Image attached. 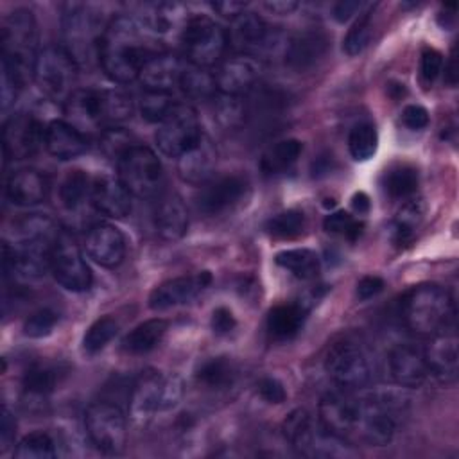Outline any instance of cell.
I'll use <instances>...</instances> for the list:
<instances>
[{
  "label": "cell",
  "mask_w": 459,
  "mask_h": 459,
  "mask_svg": "<svg viewBox=\"0 0 459 459\" xmlns=\"http://www.w3.org/2000/svg\"><path fill=\"white\" fill-rule=\"evenodd\" d=\"M317 420L348 445L382 446L394 436L396 405L385 394L355 396L351 391L337 389L321 398Z\"/></svg>",
  "instance_id": "6da1fadb"
},
{
  "label": "cell",
  "mask_w": 459,
  "mask_h": 459,
  "mask_svg": "<svg viewBox=\"0 0 459 459\" xmlns=\"http://www.w3.org/2000/svg\"><path fill=\"white\" fill-rule=\"evenodd\" d=\"M151 56L145 30L136 20L115 16L106 23L99 41L97 59L111 81L127 84L138 79L143 63Z\"/></svg>",
  "instance_id": "7a4b0ae2"
},
{
  "label": "cell",
  "mask_w": 459,
  "mask_h": 459,
  "mask_svg": "<svg viewBox=\"0 0 459 459\" xmlns=\"http://www.w3.org/2000/svg\"><path fill=\"white\" fill-rule=\"evenodd\" d=\"M402 319L405 326L420 337L454 332V298L437 283L414 285L402 298Z\"/></svg>",
  "instance_id": "3957f363"
},
{
  "label": "cell",
  "mask_w": 459,
  "mask_h": 459,
  "mask_svg": "<svg viewBox=\"0 0 459 459\" xmlns=\"http://www.w3.org/2000/svg\"><path fill=\"white\" fill-rule=\"evenodd\" d=\"M2 68L23 86L34 77L38 59V25L32 11L18 7L2 20Z\"/></svg>",
  "instance_id": "277c9868"
},
{
  "label": "cell",
  "mask_w": 459,
  "mask_h": 459,
  "mask_svg": "<svg viewBox=\"0 0 459 459\" xmlns=\"http://www.w3.org/2000/svg\"><path fill=\"white\" fill-rule=\"evenodd\" d=\"M283 437L301 455L308 457H337L348 455V443L330 434L319 420L314 421L307 409H294L281 423Z\"/></svg>",
  "instance_id": "5b68a950"
},
{
  "label": "cell",
  "mask_w": 459,
  "mask_h": 459,
  "mask_svg": "<svg viewBox=\"0 0 459 459\" xmlns=\"http://www.w3.org/2000/svg\"><path fill=\"white\" fill-rule=\"evenodd\" d=\"M65 48L77 66L88 65L99 54V41L106 29L100 25L99 13L86 4H66L61 16Z\"/></svg>",
  "instance_id": "8992f818"
},
{
  "label": "cell",
  "mask_w": 459,
  "mask_h": 459,
  "mask_svg": "<svg viewBox=\"0 0 459 459\" xmlns=\"http://www.w3.org/2000/svg\"><path fill=\"white\" fill-rule=\"evenodd\" d=\"M179 41L186 63L210 68L217 65L228 47L226 30L208 16H192L185 22Z\"/></svg>",
  "instance_id": "52a82bcc"
},
{
  "label": "cell",
  "mask_w": 459,
  "mask_h": 459,
  "mask_svg": "<svg viewBox=\"0 0 459 459\" xmlns=\"http://www.w3.org/2000/svg\"><path fill=\"white\" fill-rule=\"evenodd\" d=\"M183 396V380L174 373H161L156 369L142 371L131 389L129 402L136 414L163 412L179 403Z\"/></svg>",
  "instance_id": "ba28073f"
},
{
  "label": "cell",
  "mask_w": 459,
  "mask_h": 459,
  "mask_svg": "<svg viewBox=\"0 0 459 459\" xmlns=\"http://www.w3.org/2000/svg\"><path fill=\"white\" fill-rule=\"evenodd\" d=\"M323 366L330 380L339 389H360L371 378V369L366 353L355 341L348 337H339L328 344Z\"/></svg>",
  "instance_id": "9c48e42d"
},
{
  "label": "cell",
  "mask_w": 459,
  "mask_h": 459,
  "mask_svg": "<svg viewBox=\"0 0 459 459\" xmlns=\"http://www.w3.org/2000/svg\"><path fill=\"white\" fill-rule=\"evenodd\" d=\"M77 68V63L65 47L50 45L38 54L32 79L43 95L57 102H66L75 91Z\"/></svg>",
  "instance_id": "30bf717a"
},
{
  "label": "cell",
  "mask_w": 459,
  "mask_h": 459,
  "mask_svg": "<svg viewBox=\"0 0 459 459\" xmlns=\"http://www.w3.org/2000/svg\"><path fill=\"white\" fill-rule=\"evenodd\" d=\"M118 179L136 197H152L163 185V167L156 152L145 145L129 147L120 160Z\"/></svg>",
  "instance_id": "8fae6325"
},
{
  "label": "cell",
  "mask_w": 459,
  "mask_h": 459,
  "mask_svg": "<svg viewBox=\"0 0 459 459\" xmlns=\"http://www.w3.org/2000/svg\"><path fill=\"white\" fill-rule=\"evenodd\" d=\"M84 427L91 445L102 454H120L127 441L124 411L115 402H95L84 412Z\"/></svg>",
  "instance_id": "7c38bea8"
},
{
  "label": "cell",
  "mask_w": 459,
  "mask_h": 459,
  "mask_svg": "<svg viewBox=\"0 0 459 459\" xmlns=\"http://www.w3.org/2000/svg\"><path fill=\"white\" fill-rule=\"evenodd\" d=\"M203 136L199 117L190 104L178 102L156 131L158 149L169 158H179Z\"/></svg>",
  "instance_id": "4fadbf2b"
},
{
  "label": "cell",
  "mask_w": 459,
  "mask_h": 459,
  "mask_svg": "<svg viewBox=\"0 0 459 459\" xmlns=\"http://www.w3.org/2000/svg\"><path fill=\"white\" fill-rule=\"evenodd\" d=\"M50 269L56 281L66 290L84 292L91 285V271L84 262L81 247L66 231H61L54 242Z\"/></svg>",
  "instance_id": "5bb4252c"
},
{
  "label": "cell",
  "mask_w": 459,
  "mask_h": 459,
  "mask_svg": "<svg viewBox=\"0 0 459 459\" xmlns=\"http://www.w3.org/2000/svg\"><path fill=\"white\" fill-rule=\"evenodd\" d=\"M247 192V179L238 174L212 178L195 194V208L204 215H221L231 210Z\"/></svg>",
  "instance_id": "9a60e30c"
},
{
  "label": "cell",
  "mask_w": 459,
  "mask_h": 459,
  "mask_svg": "<svg viewBox=\"0 0 459 459\" xmlns=\"http://www.w3.org/2000/svg\"><path fill=\"white\" fill-rule=\"evenodd\" d=\"M45 142V129L41 124L27 113H16L9 117L2 131V149L7 160L30 158Z\"/></svg>",
  "instance_id": "2e32d148"
},
{
  "label": "cell",
  "mask_w": 459,
  "mask_h": 459,
  "mask_svg": "<svg viewBox=\"0 0 459 459\" xmlns=\"http://www.w3.org/2000/svg\"><path fill=\"white\" fill-rule=\"evenodd\" d=\"M258 75L260 65L256 63V59L244 54L222 61L217 72L213 74L217 91L233 97L247 95L256 86Z\"/></svg>",
  "instance_id": "e0dca14e"
},
{
  "label": "cell",
  "mask_w": 459,
  "mask_h": 459,
  "mask_svg": "<svg viewBox=\"0 0 459 459\" xmlns=\"http://www.w3.org/2000/svg\"><path fill=\"white\" fill-rule=\"evenodd\" d=\"M330 47L328 36L319 29L296 32L285 45L283 61L294 72H308L317 66Z\"/></svg>",
  "instance_id": "ac0fdd59"
},
{
  "label": "cell",
  "mask_w": 459,
  "mask_h": 459,
  "mask_svg": "<svg viewBox=\"0 0 459 459\" xmlns=\"http://www.w3.org/2000/svg\"><path fill=\"white\" fill-rule=\"evenodd\" d=\"M210 283H212V274L208 271L170 278L152 289V292L149 294V307L152 310H167V308L188 303Z\"/></svg>",
  "instance_id": "d6986e66"
},
{
  "label": "cell",
  "mask_w": 459,
  "mask_h": 459,
  "mask_svg": "<svg viewBox=\"0 0 459 459\" xmlns=\"http://www.w3.org/2000/svg\"><path fill=\"white\" fill-rule=\"evenodd\" d=\"M86 253L102 267H117L126 255V238L122 231L108 222L93 224L84 238Z\"/></svg>",
  "instance_id": "ffe728a7"
},
{
  "label": "cell",
  "mask_w": 459,
  "mask_h": 459,
  "mask_svg": "<svg viewBox=\"0 0 459 459\" xmlns=\"http://www.w3.org/2000/svg\"><path fill=\"white\" fill-rule=\"evenodd\" d=\"M429 375L437 382L448 385L457 380L459 355H457V337L454 332L439 333L430 337L429 346L423 350Z\"/></svg>",
  "instance_id": "44dd1931"
},
{
  "label": "cell",
  "mask_w": 459,
  "mask_h": 459,
  "mask_svg": "<svg viewBox=\"0 0 459 459\" xmlns=\"http://www.w3.org/2000/svg\"><path fill=\"white\" fill-rule=\"evenodd\" d=\"M387 360L393 380L402 387H420L429 377L425 353L414 344H396Z\"/></svg>",
  "instance_id": "7402d4cb"
},
{
  "label": "cell",
  "mask_w": 459,
  "mask_h": 459,
  "mask_svg": "<svg viewBox=\"0 0 459 459\" xmlns=\"http://www.w3.org/2000/svg\"><path fill=\"white\" fill-rule=\"evenodd\" d=\"M90 199L95 210L106 217L122 219L131 212V192L118 178L100 176L93 179Z\"/></svg>",
  "instance_id": "603a6c76"
},
{
  "label": "cell",
  "mask_w": 459,
  "mask_h": 459,
  "mask_svg": "<svg viewBox=\"0 0 459 459\" xmlns=\"http://www.w3.org/2000/svg\"><path fill=\"white\" fill-rule=\"evenodd\" d=\"M215 161H217V151L212 140L206 134H203L194 147H190L186 152H183L178 158L179 178L192 185H203L208 179H212V174L215 170Z\"/></svg>",
  "instance_id": "cb8c5ba5"
},
{
  "label": "cell",
  "mask_w": 459,
  "mask_h": 459,
  "mask_svg": "<svg viewBox=\"0 0 459 459\" xmlns=\"http://www.w3.org/2000/svg\"><path fill=\"white\" fill-rule=\"evenodd\" d=\"M185 63L169 52H154L142 66L138 79L145 90L170 91L179 84V77Z\"/></svg>",
  "instance_id": "d4e9b609"
},
{
  "label": "cell",
  "mask_w": 459,
  "mask_h": 459,
  "mask_svg": "<svg viewBox=\"0 0 459 459\" xmlns=\"http://www.w3.org/2000/svg\"><path fill=\"white\" fill-rule=\"evenodd\" d=\"M226 34L230 47L244 56H249L265 45L269 30L265 22L256 13L244 11L231 20Z\"/></svg>",
  "instance_id": "484cf974"
},
{
  "label": "cell",
  "mask_w": 459,
  "mask_h": 459,
  "mask_svg": "<svg viewBox=\"0 0 459 459\" xmlns=\"http://www.w3.org/2000/svg\"><path fill=\"white\" fill-rule=\"evenodd\" d=\"M48 194V181L43 172L36 169H18L5 183V195L16 206H34L45 201Z\"/></svg>",
  "instance_id": "4316f807"
},
{
  "label": "cell",
  "mask_w": 459,
  "mask_h": 459,
  "mask_svg": "<svg viewBox=\"0 0 459 459\" xmlns=\"http://www.w3.org/2000/svg\"><path fill=\"white\" fill-rule=\"evenodd\" d=\"M154 228L163 240H178L186 233L188 212L178 194L169 192L160 197L154 208Z\"/></svg>",
  "instance_id": "83f0119b"
},
{
  "label": "cell",
  "mask_w": 459,
  "mask_h": 459,
  "mask_svg": "<svg viewBox=\"0 0 459 459\" xmlns=\"http://www.w3.org/2000/svg\"><path fill=\"white\" fill-rule=\"evenodd\" d=\"M45 147L57 160H74L81 156L86 147V136L66 120H52L45 127Z\"/></svg>",
  "instance_id": "f1b7e54d"
},
{
  "label": "cell",
  "mask_w": 459,
  "mask_h": 459,
  "mask_svg": "<svg viewBox=\"0 0 459 459\" xmlns=\"http://www.w3.org/2000/svg\"><path fill=\"white\" fill-rule=\"evenodd\" d=\"M65 115L81 133L102 127L99 90H75L65 102Z\"/></svg>",
  "instance_id": "f546056e"
},
{
  "label": "cell",
  "mask_w": 459,
  "mask_h": 459,
  "mask_svg": "<svg viewBox=\"0 0 459 459\" xmlns=\"http://www.w3.org/2000/svg\"><path fill=\"white\" fill-rule=\"evenodd\" d=\"M305 303H281L269 310L267 314V333L274 341L292 339L303 326L307 317Z\"/></svg>",
  "instance_id": "4dcf8cb0"
},
{
  "label": "cell",
  "mask_w": 459,
  "mask_h": 459,
  "mask_svg": "<svg viewBox=\"0 0 459 459\" xmlns=\"http://www.w3.org/2000/svg\"><path fill=\"white\" fill-rule=\"evenodd\" d=\"M169 330V321L161 317L147 319L136 325L131 332H127L122 339V350L129 355H143L154 350Z\"/></svg>",
  "instance_id": "1f68e13d"
},
{
  "label": "cell",
  "mask_w": 459,
  "mask_h": 459,
  "mask_svg": "<svg viewBox=\"0 0 459 459\" xmlns=\"http://www.w3.org/2000/svg\"><path fill=\"white\" fill-rule=\"evenodd\" d=\"M237 380V368L230 357L206 359L195 371V382L208 391H226Z\"/></svg>",
  "instance_id": "d6a6232c"
},
{
  "label": "cell",
  "mask_w": 459,
  "mask_h": 459,
  "mask_svg": "<svg viewBox=\"0 0 459 459\" xmlns=\"http://www.w3.org/2000/svg\"><path fill=\"white\" fill-rule=\"evenodd\" d=\"M303 143L296 138H287L273 143L260 158V170L265 176H276L287 172L301 156Z\"/></svg>",
  "instance_id": "836d02e7"
},
{
  "label": "cell",
  "mask_w": 459,
  "mask_h": 459,
  "mask_svg": "<svg viewBox=\"0 0 459 459\" xmlns=\"http://www.w3.org/2000/svg\"><path fill=\"white\" fill-rule=\"evenodd\" d=\"M274 262L289 271L292 276L299 280H310L316 278L319 273V256L316 251L307 247H296V249H285L280 251L274 258Z\"/></svg>",
  "instance_id": "e575fe53"
},
{
  "label": "cell",
  "mask_w": 459,
  "mask_h": 459,
  "mask_svg": "<svg viewBox=\"0 0 459 459\" xmlns=\"http://www.w3.org/2000/svg\"><path fill=\"white\" fill-rule=\"evenodd\" d=\"M425 215V203L420 197H409L400 210L396 212V217L393 221V238L396 244L409 242L414 233L418 231L421 221Z\"/></svg>",
  "instance_id": "d590c367"
},
{
  "label": "cell",
  "mask_w": 459,
  "mask_h": 459,
  "mask_svg": "<svg viewBox=\"0 0 459 459\" xmlns=\"http://www.w3.org/2000/svg\"><path fill=\"white\" fill-rule=\"evenodd\" d=\"M382 186L393 199H409L418 190V170L412 165L398 163L384 172Z\"/></svg>",
  "instance_id": "8d00e7d4"
},
{
  "label": "cell",
  "mask_w": 459,
  "mask_h": 459,
  "mask_svg": "<svg viewBox=\"0 0 459 459\" xmlns=\"http://www.w3.org/2000/svg\"><path fill=\"white\" fill-rule=\"evenodd\" d=\"M178 86L188 99H194V100L210 99L217 90L213 74H210L206 68H201L190 63L183 66Z\"/></svg>",
  "instance_id": "74e56055"
},
{
  "label": "cell",
  "mask_w": 459,
  "mask_h": 459,
  "mask_svg": "<svg viewBox=\"0 0 459 459\" xmlns=\"http://www.w3.org/2000/svg\"><path fill=\"white\" fill-rule=\"evenodd\" d=\"M100 117L102 127H117V124L131 118L133 100L124 91L117 90H100Z\"/></svg>",
  "instance_id": "f35d334b"
},
{
  "label": "cell",
  "mask_w": 459,
  "mask_h": 459,
  "mask_svg": "<svg viewBox=\"0 0 459 459\" xmlns=\"http://www.w3.org/2000/svg\"><path fill=\"white\" fill-rule=\"evenodd\" d=\"M57 380H59V371L54 366L34 364L25 371L22 378V387L27 396L45 398L56 389Z\"/></svg>",
  "instance_id": "ab89813d"
},
{
  "label": "cell",
  "mask_w": 459,
  "mask_h": 459,
  "mask_svg": "<svg viewBox=\"0 0 459 459\" xmlns=\"http://www.w3.org/2000/svg\"><path fill=\"white\" fill-rule=\"evenodd\" d=\"M91 183L82 170H70L59 185V201L66 210L79 208L91 194Z\"/></svg>",
  "instance_id": "60d3db41"
},
{
  "label": "cell",
  "mask_w": 459,
  "mask_h": 459,
  "mask_svg": "<svg viewBox=\"0 0 459 459\" xmlns=\"http://www.w3.org/2000/svg\"><path fill=\"white\" fill-rule=\"evenodd\" d=\"M377 147H378V134L373 124L362 122L350 131L348 149L353 160L357 161L369 160L377 152Z\"/></svg>",
  "instance_id": "b9f144b4"
},
{
  "label": "cell",
  "mask_w": 459,
  "mask_h": 459,
  "mask_svg": "<svg viewBox=\"0 0 459 459\" xmlns=\"http://www.w3.org/2000/svg\"><path fill=\"white\" fill-rule=\"evenodd\" d=\"M56 455V443L50 434L43 430L30 432L20 439L14 450L18 459H50Z\"/></svg>",
  "instance_id": "7bdbcfd3"
},
{
  "label": "cell",
  "mask_w": 459,
  "mask_h": 459,
  "mask_svg": "<svg viewBox=\"0 0 459 459\" xmlns=\"http://www.w3.org/2000/svg\"><path fill=\"white\" fill-rule=\"evenodd\" d=\"M178 102L172 99L170 91H154L145 90L140 99V113L142 118L152 124H161L165 117L174 109Z\"/></svg>",
  "instance_id": "ee69618b"
},
{
  "label": "cell",
  "mask_w": 459,
  "mask_h": 459,
  "mask_svg": "<svg viewBox=\"0 0 459 459\" xmlns=\"http://www.w3.org/2000/svg\"><path fill=\"white\" fill-rule=\"evenodd\" d=\"M215 117L226 129H237L247 118V102L242 100V97L219 93L215 102Z\"/></svg>",
  "instance_id": "f6af8a7d"
},
{
  "label": "cell",
  "mask_w": 459,
  "mask_h": 459,
  "mask_svg": "<svg viewBox=\"0 0 459 459\" xmlns=\"http://www.w3.org/2000/svg\"><path fill=\"white\" fill-rule=\"evenodd\" d=\"M117 332H118V323L111 316L99 317L86 330L82 337V350L88 355L99 353L117 335Z\"/></svg>",
  "instance_id": "bcb514c9"
},
{
  "label": "cell",
  "mask_w": 459,
  "mask_h": 459,
  "mask_svg": "<svg viewBox=\"0 0 459 459\" xmlns=\"http://www.w3.org/2000/svg\"><path fill=\"white\" fill-rule=\"evenodd\" d=\"M265 230L274 238H294L305 230V215L299 210H285L265 222Z\"/></svg>",
  "instance_id": "7dc6e473"
},
{
  "label": "cell",
  "mask_w": 459,
  "mask_h": 459,
  "mask_svg": "<svg viewBox=\"0 0 459 459\" xmlns=\"http://www.w3.org/2000/svg\"><path fill=\"white\" fill-rule=\"evenodd\" d=\"M371 18H373V7H369V11H366V13H362L353 22V25L348 29L344 43H342V48L348 56L360 54L366 48V45L369 43L371 29H373L371 27Z\"/></svg>",
  "instance_id": "c3c4849f"
},
{
  "label": "cell",
  "mask_w": 459,
  "mask_h": 459,
  "mask_svg": "<svg viewBox=\"0 0 459 459\" xmlns=\"http://www.w3.org/2000/svg\"><path fill=\"white\" fill-rule=\"evenodd\" d=\"M323 228H325L326 233L339 235V237L348 238L350 242H355L360 237L364 226L351 213H348L344 210H337V212H332L325 217Z\"/></svg>",
  "instance_id": "681fc988"
},
{
  "label": "cell",
  "mask_w": 459,
  "mask_h": 459,
  "mask_svg": "<svg viewBox=\"0 0 459 459\" xmlns=\"http://www.w3.org/2000/svg\"><path fill=\"white\" fill-rule=\"evenodd\" d=\"M56 323H57V314L54 310L39 308L34 314H30L27 317V321L23 323V333L27 337L39 339V337L48 335L52 332V328L56 326Z\"/></svg>",
  "instance_id": "f907efd6"
},
{
  "label": "cell",
  "mask_w": 459,
  "mask_h": 459,
  "mask_svg": "<svg viewBox=\"0 0 459 459\" xmlns=\"http://www.w3.org/2000/svg\"><path fill=\"white\" fill-rule=\"evenodd\" d=\"M100 147L106 156L118 161L120 156L129 147H133V143H131L129 134L126 131H122L120 127H108V129H104V133L100 136Z\"/></svg>",
  "instance_id": "816d5d0a"
},
{
  "label": "cell",
  "mask_w": 459,
  "mask_h": 459,
  "mask_svg": "<svg viewBox=\"0 0 459 459\" xmlns=\"http://www.w3.org/2000/svg\"><path fill=\"white\" fill-rule=\"evenodd\" d=\"M443 72V56L439 50L432 47H425L421 50L420 57V77L425 86L434 84V81L441 75Z\"/></svg>",
  "instance_id": "f5cc1de1"
},
{
  "label": "cell",
  "mask_w": 459,
  "mask_h": 459,
  "mask_svg": "<svg viewBox=\"0 0 459 459\" xmlns=\"http://www.w3.org/2000/svg\"><path fill=\"white\" fill-rule=\"evenodd\" d=\"M256 389H258V394L262 396V400H265L267 403H281L287 398L285 385L274 377L260 378V382L256 384Z\"/></svg>",
  "instance_id": "db71d44e"
},
{
  "label": "cell",
  "mask_w": 459,
  "mask_h": 459,
  "mask_svg": "<svg viewBox=\"0 0 459 459\" xmlns=\"http://www.w3.org/2000/svg\"><path fill=\"white\" fill-rule=\"evenodd\" d=\"M402 124L411 131H421L429 126V111L423 106L409 104L402 111Z\"/></svg>",
  "instance_id": "11a10c76"
},
{
  "label": "cell",
  "mask_w": 459,
  "mask_h": 459,
  "mask_svg": "<svg viewBox=\"0 0 459 459\" xmlns=\"http://www.w3.org/2000/svg\"><path fill=\"white\" fill-rule=\"evenodd\" d=\"M210 326L213 330V333L217 335H226L230 333L235 326H237V319L233 316V312L226 307H217L212 312V319H210Z\"/></svg>",
  "instance_id": "9f6ffc18"
},
{
  "label": "cell",
  "mask_w": 459,
  "mask_h": 459,
  "mask_svg": "<svg viewBox=\"0 0 459 459\" xmlns=\"http://www.w3.org/2000/svg\"><path fill=\"white\" fill-rule=\"evenodd\" d=\"M384 280L377 274H366L357 281V298L360 301H368L371 298H375L378 292H382L384 289Z\"/></svg>",
  "instance_id": "6f0895ef"
},
{
  "label": "cell",
  "mask_w": 459,
  "mask_h": 459,
  "mask_svg": "<svg viewBox=\"0 0 459 459\" xmlns=\"http://www.w3.org/2000/svg\"><path fill=\"white\" fill-rule=\"evenodd\" d=\"M16 432V421L13 414L9 412L7 407L2 409V420H0V443H2V452H5L11 446V441L14 439Z\"/></svg>",
  "instance_id": "680465c9"
},
{
  "label": "cell",
  "mask_w": 459,
  "mask_h": 459,
  "mask_svg": "<svg viewBox=\"0 0 459 459\" xmlns=\"http://www.w3.org/2000/svg\"><path fill=\"white\" fill-rule=\"evenodd\" d=\"M20 88L22 86L2 68V109L4 111L13 104L14 97H16V91Z\"/></svg>",
  "instance_id": "91938a15"
},
{
  "label": "cell",
  "mask_w": 459,
  "mask_h": 459,
  "mask_svg": "<svg viewBox=\"0 0 459 459\" xmlns=\"http://www.w3.org/2000/svg\"><path fill=\"white\" fill-rule=\"evenodd\" d=\"M247 7L246 2H233V0H226V2H213L212 4V9L217 11L221 16L224 18H235L238 16L240 13H244Z\"/></svg>",
  "instance_id": "94428289"
},
{
  "label": "cell",
  "mask_w": 459,
  "mask_h": 459,
  "mask_svg": "<svg viewBox=\"0 0 459 459\" xmlns=\"http://www.w3.org/2000/svg\"><path fill=\"white\" fill-rule=\"evenodd\" d=\"M362 4L360 2H355V0H344V2H339L335 4L333 7V20L339 22V23H344L346 20H350L357 11H360Z\"/></svg>",
  "instance_id": "6125c7cd"
},
{
  "label": "cell",
  "mask_w": 459,
  "mask_h": 459,
  "mask_svg": "<svg viewBox=\"0 0 459 459\" xmlns=\"http://www.w3.org/2000/svg\"><path fill=\"white\" fill-rule=\"evenodd\" d=\"M264 7L274 14H290L298 7V2H285V0L283 2L281 0L280 2H265Z\"/></svg>",
  "instance_id": "be15d7a7"
},
{
  "label": "cell",
  "mask_w": 459,
  "mask_h": 459,
  "mask_svg": "<svg viewBox=\"0 0 459 459\" xmlns=\"http://www.w3.org/2000/svg\"><path fill=\"white\" fill-rule=\"evenodd\" d=\"M445 81L450 86H455L457 82V65H455V48H452V54L448 57V63H445Z\"/></svg>",
  "instance_id": "e7e4bbea"
},
{
  "label": "cell",
  "mask_w": 459,
  "mask_h": 459,
  "mask_svg": "<svg viewBox=\"0 0 459 459\" xmlns=\"http://www.w3.org/2000/svg\"><path fill=\"white\" fill-rule=\"evenodd\" d=\"M351 206H353V210H355L359 215H364V213L369 212L371 203H369V197H368L364 192H357V194L351 197Z\"/></svg>",
  "instance_id": "03108f58"
}]
</instances>
